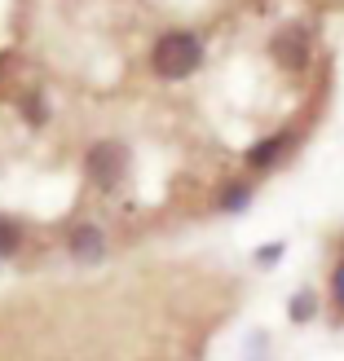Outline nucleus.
Here are the masks:
<instances>
[{"instance_id":"8","label":"nucleus","mask_w":344,"mask_h":361,"mask_svg":"<svg viewBox=\"0 0 344 361\" xmlns=\"http://www.w3.org/2000/svg\"><path fill=\"white\" fill-rule=\"evenodd\" d=\"M23 247H27V229H23V221H13V216H0V260L18 256Z\"/></svg>"},{"instance_id":"5","label":"nucleus","mask_w":344,"mask_h":361,"mask_svg":"<svg viewBox=\"0 0 344 361\" xmlns=\"http://www.w3.org/2000/svg\"><path fill=\"white\" fill-rule=\"evenodd\" d=\"M269 53H274V62H278L283 71L300 75V71H309V62H314V40H309L300 27H292V31H278V35H274Z\"/></svg>"},{"instance_id":"1","label":"nucleus","mask_w":344,"mask_h":361,"mask_svg":"<svg viewBox=\"0 0 344 361\" xmlns=\"http://www.w3.org/2000/svg\"><path fill=\"white\" fill-rule=\"evenodd\" d=\"M208 49L194 31H164L150 49V71L159 80H190L198 66H203Z\"/></svg>"},{"instance_id":"9","label":"nucleus","mask_w":344,"mask_h":361,"mask_svg":"<svg viewBox=\"0 0 344 361\" xmlns=\"http://www.w3.org/2000/svg\"><path fill=\"white\" fill-rule=\"evenodd\" d=\"M327 309H331V322H344V251L336 256L327 278Z\"/></svg>"},{"instance_id":"2","label":"nucleus","mask_w":344,"mask_h":361,"mask_svg":"<svg viewBox=\"0 0 344 361\" xmlns=\"http://www.w3.org/2000/svg\"><path fill=\"white\" fill-rule=\"evenodd\" d=\"M129 168H133V150L124 146V141H115V137H102V141H93V146L84 150V176L93 180L102 194L119 190L124 180H129Z\"/></svg>"},{"instance_id":"11","label":"nucleus","mask_w":344,"mask_h":361,"mask_svg":"<svg viewBox=\"0 0 344 361\" xmlns=\"http://www.w3.org/2000/svg\"><path fill=\"white\" fill-rule=\"evenodd\" d=\"M283 256H287L283 243H261V251L251 260H256V269H274V264H283Z\"/></svg>"},{"instance_id":"10","label":"nucleus","mask_w":344,"mask_h":361,"mask_svg":"<svg viewBox=\"0 0 344 361\" xmlns=\"http://www.w3.org/2000/svg\"><path fill=\"white\" fill-rule=\"evenodd\" d=\"M18 111H23V119L31 123V128H45V123H49V102L40 97V93H23V97H18Z\"/></svg>"},{"instance_id":"7","label":"nucleus","mask_w":344,"mask_h":361,"mask_svg":"<svg viewBox=\"0 0 344 361\" xmlns=\"http://www.w3.org/2000/svg\"><path fill=\"white\" fill-rule=\"evenodd\" d=\"M318 317H322V295L314 286H296V291L287 295V322H292V326H309Z\"/></svg>"},{"instance_id":"3","label":"nucleus","mask_w":344,"mask_h":361,"mask_svg":"<svg viewBox=\"0 0 344 361\" xmlns=\"http://www.w3.org/2000/svg\"><path fill=\"white\" fill-rule=\"evenodd\" d=\"M300 146V128H283V133H269V137H261L256 146H247L243 150V168L251 172V176H261V172H274L287 154H292Z\"/></svg>"},{"instance_id":"4","label":"nucleus","mask_w":344,"mask_h":361,"mask_svg":"<svg viewBox=\"0 0 344 361\" xmlns=\"http://www.w3.org/2000/svg\"><path fill=\"white\" fill-rule=\"evenodd\" d=\"M106 251H111V238L97 221H76L66 229V256L76 264H102Z\"/></svg>"},{"instance_id":"6","label":"nucleus","mask_w":344,"mask_h":361,"mask_svg":"<svg viewBox=\"0 0 344 361\" xmlns=\"http://www.w3.org/2000/svg\"><path fill=\"white\" fill-rule=\"evenodd\" d=\"M251 198H256V185H251V176H230L221 190H216V212L221 216H239L251 207Z\"/></svg>"}]
</instances>
